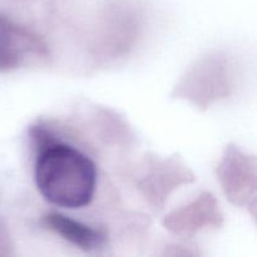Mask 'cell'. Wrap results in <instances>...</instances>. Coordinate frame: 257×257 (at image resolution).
I'll list each match as a JSON object with an SVG mask.
<instances>
[{
	"mask_svg": "<svg viewBox=\"0 0 257 257\" xmlns=\"http://www.w3.org/2000/svg\"><path fill=\"white\" fill-rule=\"evenodd\" d=\"M32 136L38 150L34 181L44 200L69 210L89 205L97 187L94 162L74 146L54 140L43 128H34Z\"/></svg>",
	"mask_w": 257,
	"mask_h": 257,
	"instance_id": "1",
	"label": "cell"
},
{
	"mask_svg": "<svg viewBox=\"0 0 257 257\" xmlns=\"http://www.w3.org/2000/svg\"><path fill=\"white\" fill-rule=\"evenodd\" d=\"M255 165L250 166L245 156L238 155V152H233L231 156L227 155L221 172V178L225 186L223 188L231 198L235 197L236 188L241 183H243V186H246V182L255 185Z\"/></svg>",
	"mask_w": 257,
	"mask_h": 257,
	"instance_id": "4",
	"label": "cell"
},
{
	"mask_svg": "<svg viewBox=\"0 0 257 257\" xmlns=\"http://www.w3.org/2000/svg\"><path fill=\"white\" fill-rule=\"evenodd\" d=\"M192 211H191V213H192L193 216H196V205L195 206H192ZM193 226H196V218H193ZM200 223H201V218L200 217H197V225L200 226Z\"/></svg>",
	"mask_w": 257,
	"mask_h": 257,
	"instance_id": "5",
	"label": "cell"
},
{
	"mask_svg": "<svg viewBox=\"0 0 257 257\" xmlns=\"http://www.w3.org/2000/svg\"><path fill=\"white\" fill-rule=\"evenodd\" d=\"M45 54L44 44L35 35L0 14V72L17 69Z\"/></svg>",
	"mask_w": 257,
	"mask_h": 257,
	"instance_id": "2",
	"label": "cell"
},
{
	"mask_svg": "<svg viewBox=\"0 0 257 257\" xmlns=\"http://www.w3.org/2000/svg\"><path fill=\"white\" fill-rule=\"evenodd\" d=\"M43 223L63 240L87 252L99 250L105 243V235L102 231L62 213H48L43 217Z\"/></svg>",
	"mask_w": 257,
	"mask_h": 257,
	"instance_id": "3",
	"label": "cell"
}]
</instances>
